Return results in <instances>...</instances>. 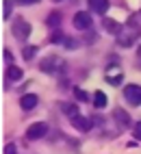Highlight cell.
I'll return each instance as SVG.
<instances>
[{
	"label": "cell",
	"mask_w": 141,
	"mask_h": 154,
	"mask_svg": "<svg viewBox=\"0 0 141 154\" xmlns=\"http://www.w3.org/2000/svg\"><path fill=\"white\" fill-rule=\"evenodd\" d=\"M7 78L13 80V83H17V80L24 78V72L20 69V67H15V65H9V67H7Z\"/></svg>",
	"instance_id": "cell-12"
},
{
	"label": "cell",
	"mask_w": 141,
	"mask_h": 154,
	"mask_svg": "<svg viewBox=\"0 0 141 154\" xmlns=\"http://www.w3.org/2000/svg\"><path fill=\"white\" fill-rule=\"evenodd\" d=\"M39 0H17V5H37Z\"/></svg>",
	"instance_id": "cell-24"
},
{
	"label": "cell",
	"mask_w": 141,
	"mask_h": 154,
	"mask_svg": "<svg viewBox=\"0 0 141 154\" xmlns=\"http://www.w3.org/2000/svg\"><path fill=\"white\" fill-rule=\"evenodd\" d=\"M74 26L78 30H89L91 28V15H89L87 11H78L74 15Z\"/></svg>",
	"instance_id": "cell-7"
},
{
	"label": "cell",
	"mask_w": 141,
	"mask_h": 154,
	"mask_svg": "<svg viewBox=\"0 0 141 154\" xmlns=\"http://www.w3.org/2000/svg\"><path fill=\"white\" fill-rule=\"evenodd\" d=\"M35 54H37V48H35V46H26V48L22 50V57H24L26 61H31Z\"/></svg>",
	"instance_id": "cell-17"
},
{
	"label": "cell",
	"mask_w": 141,
	"mask_h": 154,
	"mask_svg": "<svg viewBox=\"0 0 141 154\" xmlns=\"http://www.w3.org/2000/svg\"><path fill=\"white\" fill-rule=\"evenodd\" d=\"M46 26H50V28H59L61 26V13H50L48 15V20H46Z\"/></svg>",
	"instance_id": "cell-15"
},
{
	"label": "cell",
	"mask_w": 141,
	"mask_h": 154,
	"mask_svg": "<svg viewBox=\"0 0 141 154\" xmlns=\"http://www.w3.org/2000/svg\"><path fill=\"white\" fill-rule=\"evenodd\" d=\"M46 135H48V124H46V122H35V124H31L28 130H26V137L33 139V141L44 139Z\"/></svg>",
	"instance_id": "cell-4"
},
{
	"label": "cell",
	"mask_w": 141,
	"mask_h": 154,
	"mask_svg": "<svg viewBox=\"0 0 141 154\" xmlns=\"http://www.w3.org/2000/svg\"><path fill=\"white\" fill-rule=\"evenodd\" d=\"M122 80H124V72H122V67H119L117 63L106 67V83L109 85L117 87V85H122Z\"/></svg>",
	"instance_id": "cell-5"
},
{
	"label": "cell",
	"mask_w": 141,
	"mask_h": 154,
	"mask_svg": "<svg viewBox=\"0 0 141 154\" xmlns=\"http://www.w3.org/2000/svg\"><path fill=\"white\" fill-rule=\"evenodd\" d=\"M52 2H61V0H52Z\"/></svg>",
	"instance_id": "cell-26"
},
{
	"label": "cell",
	"mask_w": 141,
	"mask_h": 154,
	"mask_svg": "<svg viewBox=\"0 0 141 154\" xmlns=\"http://www.w3.org/2000/svg\"><path fill=\"white\" fill-rule=\"evenodd\" d=\"M89 9L100 15H104L109 11V0H89Z\"/></svg>",
	"instance_id": "cell-10"
},
{
	"label": "cell",
	"mask_w": 141,
	"mask_h": 154,
	"mask_svg": "<svg viewBox=\"0 0 141 154\" xmlns=\"http://www.w3.org/2000/svg\"><path fill=\"white\" fill-rule=\"evenodd\" d=\"M59 109H61L69 119L76 117V115H80V113H78V106H76V104H69V102H61V104H59Z\"/></svg>",
	"instance_id": "cell-13"
},
{
	"label": "cell",
	"mask_w": 141,
	"mask_h": 154,
	"mask_svg": "<svg viewBox=\"0 0 141 154\" xmlns=\"http://www.w3.org/2000/svg\"><path fill=\"white\" fill-rule=\"evenodd\" d=\"M104 30L106 33H113V35H117L119 30H122V26H119V22H115V20H111V17H104Z\"/></svg>",
	"instance_id": "cell-14"
},
{
	"label": "cell",
	"mask_w": 141,
	"mask_h": 154,
	"mask_svg": "<svg viewBox=\"0 0 141 154\" xmlns=\"http://www.w3.org/2000/svg\"><path fill=\"white\" fill-rule=\"evenodd\" d=\"M124 98L130 106H139L141 104V87L139 85H128L124 87Z\"/></svg>",
	"instance_id": "cell-6"
},
{
	"label": "cell",
	"mask_w": 141,
	"mask_h": 154,
	"mask_svg": "<svg viewBox=\"0 0 141 154\" xmlns=\"http://www.w3.org/2000/svg\"><path fill=\"white\" fill-rule=\"evenodd\" d=\"M72 126H74L76 130H80V132H89V130H91V126H93V122L89 119V117L76 115V117H72Z\"/></svg>",
	"instance_id": "cell-8"
},
{
	"label": "cell",
	"mask_w": 141,
	"mask_h": 154,
	"mask_svg": "<svg viewBox=\"0 0 141 154\" xmlns=\"http://www.w3.org/2000/svg\"><path fill=\"white\" fill-rule=\"evenodd\" d=\"M63 39H65L63 33H54L52 37H50V42H52V44H59V42H63Z\"/></svg>",
	"instance_id": "cell-21"
},
{
	"label": "cell",
	"mask_w": 141,
	"mask_h": 154,
	"mask_svg": "<svg viewBox=\"0 0 141 154\" xmlns=\"http://www.w3.org/2000/svg\"><path fill=\"white\" fill-rule=\"evenodd\" d=\"M113 117L117 119V124L122 126V128H128V126H130V115H128L124 109H115V111H113Z\"/></svg>",
	"instance_id": "cell-11"
},
{
	"label": "cell",
	"mask_w": 141,
	"mask_h": 154,
	"mask_svg": "<svg viewBox=\"0 0 141 154\" xmlns=\"http://www.w3.org/2000/svg\"><path fill=\"white\" fill-rule=\"evenodd\" d=\"M63 59H59V57H46L41 63H39V69L46 72V74H59V72L63 69Z\"/></svg>",
	"instance_id": "cell-3"
},
{
	"label": "cell",
	"mask_w": 141,
	"mask_h": 154,
	"mask_svg": "<svg viewBox=\"0 0 141 154\" xmlns=\"http://www.w3.org/2000/svg\"><path fill=\"white\" fill-rule=\"evenodd\" d=\"M37 102H39V98H37V96H33V94H26V96H22V98H20V106H22L24 111H33V109L37 106Z\"/></svg>",
	"instance_id": "cell-9"
},
{
	"label": "cell",
	"mask_w": 141,
	"mask_h": 154,
	"mask_svg": "<svg viewBox=\"0 0 141 154\" xmlns=\"http://www.w3.org/2000/svg\"><path fill=\"white\" fill-rule=\"evenodd\" d=\"M65 42H67L65 46H67L69 50H74V48H76V42H74V39H65Z\"/></svg>",
	"instance_id": "cell-25"
},
{
	"label": "cell",
	"mask_w": 141,
	"mask_h": 154,
	"mask_svg": "<svg viewBox=\"0 0 141 154\" xmlns=\"http://www.w3.org/2000/svg\"><path fill=\"white\" fill-rule=\"evenodd\" d=\"M133 135H135V139H141V122H137V124H135Z\"/></svg>",
	"instance_id": "cell-20"
},
{
	"label": "cell",
	"mask_w": 141,
	"mask_h": 154,
	"mask_svg": "<svg viewBox=\"0 0 141 154\" xmlns=\"http://www.w3.org/2000/svg\"><path fill=\"white\" fill-rule=\"evenodd\" d=\"M5 61H7V63H9V65H11V61H13V54H11V52H9V50H5Z\"/></svg>",
	"instance_id": "cell-23"
},
{
	"label": "cell",
	"mask_w": 141,
	"mask_h": 154,
	"mask_svg": "<svg viewBox=\"0 0 141 154\" xmlns=\"http://www.w3.org/2000/svg\"><path fill=\"white\" fill-rule=\"evenodd\" d=\"M5 154H15V146H13V143H7V146H5Z\"/></svg>",
	"instance_id": "cell-22"
},
{
	"label": "cell",
	"mask_w": 141,
	"mask_h": 154,
	"mask_svg": "<svg viewBox=\"0 0 141 154\" xmlns=\"http://www.w3.org/2000/svg\"><path fill=\"white\" fill-rule=\"evenodd\" d=\"M139 57H141V48H139Z\"/></svg>",
	"instance_id": "cell-27"
},
{
	"label": "cell",
	"mask_w": 141,
	"mask_h": 154,
	"mask_svg": "<svg viewBox=\"0 0 141 154\" xmlns=\"http://www.w3.org/2000/svg\"><path fill=\"white\" fill-rule=\"evenodd\" d=\"M2 9H5V11H2V17H5V20H9V15H11V9H13L11 0H5V2H2Z\"/></svg>",
	"instance_id": "cell-19"
},
{
	"label": "cell",
	"mask_w": 141,
	"mask_h": 154,
	"mask_svg": "<svg viewBox=\"0 0 141 154\" xmlns=\"http://www.w3.org/2000/svg\"><path fill=\"white\" fill-rule=\"evenodd\" d=\"M93 106L96 109H104L106 106V96L102 94V91H96L93 94Z\"/></svg>",
	"instance_id": "cell-16"
},
{
	"label": "cell",
	"mask_w": 141,
	"mask_h": 154,
	"mask_svg": "<svg viewBox=\"0 0 141 154\" xmlns=\"http://www.w3.org/2000/svg\"><path fill=\"white\" fill-rule=\"evenodd\" d=\"M11 33H13L15 39L26 42L28 35H31V24H28L24 17H15V20H13V26H11Z\"/></svg>",
	"instance_id": "cell-2"
},
{
	"label": "cell",
	"mask_w": 141,
	"mask_h": 154,
	"mask_svg": "<svg viewBox=\"0 0 141 154\" xmlns=\"http://www.w3.org/2000/svg\"><path fill=\"white\" fill-rule=\"evenodd\" d=\"M141 35V30L133 24H128V26H122V30L117 33V46H122V48H128V46H133L137 39Z\"/></svg>",
	"instance_id": "cell-1"
},
{
	"label": "cell",
	"mask_w": 141,
	"mask_h": 154,
	"mask_svg": "<svg viewBox=\"0 0 141 154\" xmlns=\"http://www.w3.org/2000/svg\"><path fill=\"white\" fill-rule=\"evenodd\" d=\"M74 96H76L78 102H87V100H89V94H87L85 89H78V87L74 89Z\"/></svg>",
	"instance_id": "cell-18"
}]
</instances>
